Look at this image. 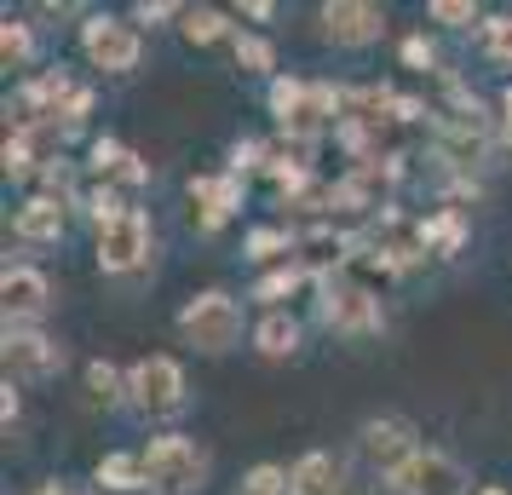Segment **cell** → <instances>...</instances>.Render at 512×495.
<instances>
[{"mask_svg":"<svg viewBox=\"0 0 512 495\" xmlns=\"http://www.w3.org/2000/svg\"><path fill=\"white\" fill-rule=\"evenodd\" d=\"M340 104L346 93L340 87H323V81H294V75H277L271 81V110H277L282 133L294 144H317L340 121Z\"/></svg>","mask_w":512,"mask_h":495,"instance_id":"cell-1","label":"cell"},{"mask_svg":"<svg viewBox=\"0 0 512 495\" xmlns=\"http://www.w3.org/2000/svg\"><path fill=\"white\" fill-rule=\"evenodd\" d=\"M438 156L455 173H472V167L489 156V116H484V104L472 93H449V110L438 116Z\"/></svg>","mask_w":512,"mask_h":495,"instance_id":"cell-2","label":"cell"},{"mask_svg":"<svg viewBox=\"0 0 512 495\" xmlns=\"http://www.w3.org/2000/svg\"><path fill=\"white\" fill-rule=\"evenodd\" d=\"M317 317H323L334 334H346V340H363V334H380V329H386L380 300H374L363 283H351L346 271L317 277Z\"/></svg>","mask_w":512,"mask_h":495,"instance_id":"cell-3","label":"cell"},{"mask_svg":"<svg viewBox=\"0 0 512 495\" xmlns=\"http://www.w3.org/2000/svg\"><path fill=\"white\" fill-rule=\"evenodd\" d=\"M144 484H150V495H196L208 484V449L190 438H150Z\"/></svg>","mask_w":512,"mask_h":495,"instance_id":"cell-4","label":"cell"},{"mask_svg":"<svg viewBox=\"0 0 512 495\" xmlns=\"http://www.w3.org/2000/svg\"><path fill=\"white\" fill-rule=\"evenodd\" d=\"M179 334H185L196 352H231L236 340H242V306H236L231 294H219V288H208V294H196L185 311H179Z\"/></svg>","mask_w":512,"mask_h":495,"instance_id":"cell-5","label":"cell"},{"mask_svg":"<svg viewBox=\"0 0 512 495\" xmlns=\"http://www.w3.org/2000/svg\"><path fill=\"white\" fill-rule=\"evenodd\" d=\"M357 248H369V260H380L386 271H409L432 254L426 219H403V213H374L369 236H357Z\"/></svg>","mask_w":512,"mask_h":495,"instance_id":"cell-6","label":"cell"},{"mask_svg":"<svg viewBox=\"0 0 512 495\" xmlns=\"http://www.w3.org/2000/svg\"><path fill=\"white\" fill-rule=\"evenodd\" d=\"M127 398L139 403L144 415H156V421H167V415H179L185 409V369L173 363V357H139L133 369H127Z\"/></svg>","mask_w":512,"mask_h":495,"instance_id":"cell-7","label":"cell"},{"mask_svg":"<svg viewBox=\"0 0 512 495\" xmlns=\"http://www.w3.org/2000/svg\"><path fill=\"white\" fill-rule=\"evenodd\" d=\"M81 52L93 58L98 70L127 75V70H139L144 41H139V29H133V24H121V18H104V12H93V18L81 24Z\"/></svg>","mask_w":512,"mask_h":495,"instance_id":"cell-8","label":"cell"},{"mask_svg":"<svg viewBox=\"0 0 512 495\" xmlns=\"http://www.w3.org/2000/svg\"><path fill=\"white\" fill-rule=\"evenodd\" d=\"M139 265H150V219L139 208H127L121 219H110L98 231V271L104 277H127Z\"/></svg>","mask_w":512,"mask_h":495,"instance_id":"cell-9","label":"cell"},{"mask_svg":"<svg viewBox=\"0 0 512 495\" xmlns=\"http://www.w3.org/2000/svg\"><path fill=\"white\" fill-rule=\"evenodd\" d=\"M397 495H466V467L443 449H415L403 467L392 472Z\"/></svg>","mask_w":512,"mask_h":495,"instance_id":"cell-10","label":"cell"},{"mask_svg":"<svg viewBox=\"0 0 512 495\" xmlns=\"http://www.w3.org/2000/svg\"><path fill=\"white\" fill-rule=\"evenodd\" d=\"M0 306H6V329H29L35 317H47L52 306V283L29 265H6L0 277Z\"/></svg>","mask_w":512,"mask_h":495,"instance_id":"cell-11","label":"cell"},{"mask_svg":"<svg viewBox=\"0 0 512 495\" xmlns=\"http://www.w3.org/2000/svg\"><path fill=\"white\" fill-rule=\"evenodd\" d=\"M64 369V346L35 329H6V380H52Z\"/></svg>","mask_w":512,"mask_h":495,"instance_id":"cell-12","label":"cell"},{"mask_svg":"<svg viewBox=\"0 0 512 495\" xmlns=\"http://www.w3.org/2000/svg\"><path fill=\"white\" fill-rule=\"evenodd\" d=\"M380 29H386V12L369 0H328L323 6V35L334 47H369V41H380Z\"/></svg>","mask_w":512,"mask_h":495,"instance_id":"cell-13","label":"cell"},{"mask_svg":"<svg viewBox=\"0 0 512 495\" xmlns=\"http://www.w3.org/2000/svg\"><path fill=\"white\" fill-rule=\"evenodd\" d=\"M415 449H420V444H415V426H409V421H397V415L363 421V455H369V461L386 472V478H392V472L403 467Z\"/></svg>","mask_w":512,"mask_h":495,"instance_id":"cell-14","label":"cell"},{"mask_svg":"<svg viewBox=\"0 0 512 495\" xmlns=\"http://www.w3.org/2000/svg\"><path fill=\"white\" fill-rule=\"evenodd\" d=\"M190 202L202 208L196 225L213 236L236 208H242V179H236V173H219V179H213V173H196V179H190Z\"/></svg>","mask_w":512,"mask_h":495,"instance_id":"cell-15","label":"cell"},{"mask_svg":"<svg viewBox=\"0 0 512 495\" xmlns=\"http://www.w3.org/2000/svg\"><path fill=\"white\" fill-rule=\"evenodd\" d=\"M294 495H351L346 467L328 455V449H311L294 461Z\"/></svg>","mask_w":512,"mask_h":495,"instance_id":"cell-16","label":"cell"},{"mask_svg":"<svg viewBox=\"0 0 512 495\" xmlns=\"http://www.w3.org/2000/svg\"><path fill=\"white\" fill-rule=\"evenodd\" d=\"M12 231L24 242H58L64 236V202L58 196H29L18 208V219H12Z\"/></svg>","mask_w":512,"mask_h":495,"instance_id":"cell-17","label":"cell"},{"mask_svg":"<svg viewBox=\"0 0 512 495\" xmlns=\"http://www.w3.org/2000/svg\"><path fill=\"white\" fill-rule=\"evenodd\" d=\"M254 346L259 357H294L300 352V323L288 311H265V323L254 329Z\"/></svg>","mask_w":512,"mask_h":495,"instance_id":"cell-18","label":"cell"},{"mask_svg":"<svg viewBox=\"0 0 512 495\" xmlns=\"http://www.w3.org/2000/svg\"><path fill=\"white\" fill-rule=\"evenodd\" d=\"M93 478H98V490H110V495L150 490V484H144V455H104Z\"/></svg>","mask_w":512,"mask_h":495,"instance_id":"cell-19","label":"cell"},{"mask_svg":"<svg viewBox=\"0 0 512 495\" xmlns=\"http://www.w3.org/2000/svg\"><path fill=\"white\" fill-rule=\"evenodd\" d=\"M87 403L93 409H116V403H127V375H121L116 363H87Z\"/></svg>","mask_w":512,"mask_h":495,"instance_id":"cell-20","label":"cell"},{"mask_svg":"<svg viewBox=\"0 0 512 495\" xmlns=\"http://www.w3.org/2000/svg\"><path fill=\"white\" fill-rule=\"evenodd\" d=\"M0 58H6V70H29L35 64V35H29V24L6 18V29H0Z\"/></svg>","mask_w":512,"mask_h":495,"instance_id":"cell-21","label":"cell"},{"mask_svg":"<svg viewBox=\"0 0 512 495\" xmlns=\"http://www.w3.org/2000/svg\"><path fill=\"white\" fill-rule=\"evenodd\" d=\"M185 35L196 47H213V41L231 35V24H225V12H213V6H185Z\"/></svg>","mask_w":512,"mask_h":495,"instance_id":"cell-22","label":"cell"},{"mask_svg":"<svg viewBox=\"0 0 512 495\" xmlns=\"http://www.w3.org/2000/svg\"><path fill=\"white\" fill-rule=\"evenodd\" d=\"M426 242H432L438 254H455V248L466 242V219H461V208L432 213V219H426Z\"/></svg>","mask_w":512,"mask_h":495,"instance_id":"cell-23","label":"cell"},{"mask_svg":"<svg viewBox=\"0 0 512 495\" xmlns=\"http://www.w3.org/2000/svg\"><path fill=\"white\" fill-rule=\"evenodd\" d=\"M300 283H311V271L305 265H282V271H271V277H259L254 300H265V306H277V300H288Z\"/></svg>","mask_w":512,"mask_h":495,"instance_id":"cell-24","label":"cell"},{"mask_svg":"<svg viewBox=\"0 0 512 495\" xmlns=\"http://www.w3.org/2000/svg\"><path fill=\"white\" fill-rule=\"evenodd\" d=\"M236 495H294V472L282 467H254L248 478H242V490Z\"/></svg>","mask_w":512,"mask_h":495,"instance_id":"cell-25","label":"cell"},{"mask_svg":"<svg viewBox=\"0 0 512 495\" xmlns=\"http://www.w3.org/2000/svg\"><path fill=\"white\" fill-rule=\"evenodd\" d=\"M484 58L489 64H501V70H512V12L484 24Z\"/></svg>","mask_w":512,"mask_h":495,"instance_id":"cell-26","label":"cell"},{"mask_svg":"<svg viewBox=\"0 0 512 495\" xmlns=\"http://www.w3.org/2000/svg\"><path fill=\"white\" fill-rule=\"evenodd\" d=\"M236 64L265 75V70H277V52H271V41H259V35H236Z\"/></svg>","mask_w":512,"mask_h":495,"instance_id":"cell-27","label":"cell"},{"mask_svg":"<svg viewBox=\"0 0 512 495\" xmlns=\"http://www.w3.org/2000/svg\"><path fill=\"white\" fill-rule=\"evenodd\" d=\"M0 162H6V173H12V179H24L29 167H35V133H24V127H18V133L6 139V150H0Z\"/></svg>","mask_w":512,"mask_h":495,"instance_id":"cell-28","label":"cell"},{"mask_svg":"<svg viewBox=\"0 0 512 495\" xmlns=\"http://www.w3.org/2000/svg\"><path fill=\"white\" fill-rule=\"evenodd\" d=\"M288 248H294V236H288V231H271V225L248 236V260H277V254H288Z\"/></svg>","mask_w":512,"mask_h":495,"instance_id":"cell-29","label":"cell"},{"mask_svg":"<svg viewBox=\"0 0 512 495\" xmlns=\"http://www.w3.org/2000/svg\"><path fill=\"white\" fill-rule=\"evenodd\" d=\"M254 167H271V150L259 139H236L231 144V173H254Z\"/></svg>","mask_w":512,"mask_h":495,"instance_id":"cell-30","label":"cell"},{"mask_svg":"<svg viewBox=\"0 0 512 495\" xmlns=\"http://www.w3.org/2000/svg\"><path fill=\"white\" fill-rule=\"evenodd\" d=\"M432 18L449 29H466V24H478V6L472 0H432Z\"/></svg>","mask_w":512,"mask_h":495,"instance_id":"cell-31","label":"cell"},{"mask_svg":"<svg viewBox=\"0 0 512 495\" xmlns=\"http://www.w3.org/2000/svg\"><path fill=\"white\" fill-rule=\"evenodd\" d=\"M403 64H409V70H432V64H438V47H432L426 35H409V41H403Z\"/></svg>","mask_w":512,"mask_h":495,"instance_id":"cell-32","label":"cell"},{"mask_svg":"<svg viewBox=\"0 0 512 495\" xmlns=\"http://www.w3.org/2000/svg\"><path fill=\"white\" fill-rule=\"evenodd\" d=\"M133 18H139V24H150V18H185V6H167V0L150 6V0H144V6H133Z\"/></svg>","mask_w":512,"mask_h":495,"instance_id":"cell-33","label":"cell"},{"mask_svg":"<svg viewBox=\"0 0 512 495\" xmlns=\"http://www.w3.org/2000/svg\"><path fill=\"white\" fill-rule=\"evenodd\" d=\"M0 409H6V426L24 415V403H18V386H12V380H6V398H0Z\"/></svg>","mask_w":512,"mask_h":495,"instance_id":"cell-34","label":"cell"},{"mask_svg":"<svg viewBox=\"0 0 512 495\" xmlns=\"http://www.w3.org/2000/svg\"><path fill=\"white\" fill-rule=\"evenodd\" d=\"M35 495H87L81 484H70V478H52V484H41Z\"/></svg>","mask_w":512,"mask_h":495,"instance_id":"cell-35","label":"cell"},{"mask_svg":"<svg viewBox=\"0 0 512 495\" xmlns=\"http://www.w3.org/2000/svg\"><path fill=\"white\" fill-rule=\"evenodd\" d=\"M501 133H507V144H512V87L501 93Z\"/></svg>","mask_w":512,"mask_h":495,"instance_id":"cell-36","label":"cell"},{"mask_svg":"<svg viewBox=\"0 0 512 495\" xmlns=\"http://www.w3.org/2000/svg\"><path fill=\"white\" fill-rule=\"evenodd\" d=\"M478 495H507V490H501V484H484V490H478Z\"/></svg>","mask_w":512,"mask_h":495,"instance_id":"cell-37","label":"cell"}]
</instances>
